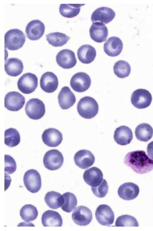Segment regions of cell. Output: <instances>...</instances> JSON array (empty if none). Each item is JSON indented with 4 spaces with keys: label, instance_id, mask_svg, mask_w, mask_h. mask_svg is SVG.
Returning <instances> with one entry per match:
<instances>
[{
    "label": "cell",
    "instance_id": "30",
    "mask_svg": "<svg viewBox=\"0 0 153 231\" xmlns=\"http://www.w3.org/2000/svg\"><path fill=\"white\" fill-rule=\"evenodd\" d=\"M84 4H61L59 12L63 16L72 18L77 15L80 12V7Z\"/></svg>",
    "mask_w": 153,
    "mask_h": 231
},
{
    "label": "cell",
    "instance_id": "9",
    "mask_svg": "<svg viewBox=\"0 0 153 231\" xmlns=\"http://www.w3.org/2000/svg\"><path fill=\"white\" fill-rule=\"evenodd\" d=\"M91 81L90 76L84 72H79L74 74L70 80V85L75 91L82 92L90 87Z\"/></svg>",
    "mask_w": 153,
    "mask_h": 231
},
{
    "label": "cell",
    "instance_id": "10",
    "mask_svg": "<svg viewBox=\"0 0 153 231\" xmlns=\"http://www.w3.org/2000/svg\"><path fill=\"white\" fill-rule=\"evenodd\" d=\"M25 103V97L18 92H10L5 97V107L10 111H19L23 107Z\"/></svg>",
    "mask_w": 153,
    "mask_h": 231
},
{
    "label": "cell",
    "instance_id": "7",
    "mask_svg": "<svg viewBox=\"0 0 153 231\" xmlns=\"http://www.w3.org/2000/svg\"><path fill=\"white\" fill-rule=\"evenodd\" d=\"M131 100L132 104L135 107L138 109H143L150 105L152 97L148 91L140 88L135 90L132 93Z\"/></svg>",
    "mask_w": 153,
    "mask_h": 231
},
{
    "label": "cell",
    "instance_id": "29",
    "mask_svg": "<svg viewBox=\"0 0 153 231\" xmlns=\"http://www.w3.org/2000/svg\"><path fill=\"white\" fill-rule=\"evenodd\" d=\"M135 133L137 139L142 141L147 142L152 137L153 129L149 124L142 123L136 127Z\"/></svg>",
    "mask_w": 153,
    "mask_h": 231
},
{
    "label": "cell",
    "instance_id": "35",
    "mask_svg": "<svg viewBox=\"0 0 153 231\" xmlns=\"http://www.w3.org/2000/svg\"><path fill=\"white\" fill-rule=\"evenodd\" d=\"M64 202L61 206L64 211L70 213L74 209L77 205V198L73 193L69 192L64 193L62 195Z\"/></svg>",
    "mask_w": 153,
    "mask_h": 231
},
{
    "label": "cell",
    "instance_id": "12",
    "mask_svg": "<svg viewBox=\"0 0 153 231\" xmlns=\"http://www.w3.org/2000/svg\"><path fill=\"white\" fill-rule=\"evenodd\" d=\"M72 218L76 224L81 226L88 225L92 219V214L91 210L83 206L77 207L72 213Z\"/></svg>",
    "mask_w": 153,
    "mask_h": 231
},
{
    "label": "cell",
    "instance_id": "21",
    "mask_svg": "<svg viewBox=\"0 0 153 231\" xmlns=\"http://www.w3.org/2000/svg\"><path fill=\"white\" fill-rule=\"evenodd\" d=\"M123 44L121 39L116 36L109 38L104 45V50L105 53L108 56H116L121 52Z\"/></svg>",
    "mask_w": 153,
    "mask_h": 231
},
{
    "label": "cell",
    "instance_id": "33",
    "mask_svg": "<svg viewBox=\"0 0 153 231\" xmlns=\"http://www.w3.org/2000/svg\"><path fill=\"white\" fill-rule=\"evenodd\" d=\"M20 142V136L16 129L10 128L4 132L5 144L10 147H13L18 145Z\"/></svg>",
    "mask_w": 153,
    "mask_h": 231
},
{
    "label": "cell",
    "instance_id": "17",
    "mask_svg": "<svg viewBox=\"0 0 153 231\" xmlns=\"http://www.w3.org/2000/svg\"><path fill=\"white\" fill-rule=\"evenodd\" d=\"M115 16V13L111 9L101 7L94 11L91 16V20L93 23L99 22L105 24L112 21Z\"/></svg>",
    "mask_w": 153,
    "mask_h": 231
},
{
    "label": "cell",
    "instance_id": "14",
    "mask_svg": "<svg viewBox=\"0 0 153 231\" xmlns=\"http://www.w3.org/2000/svg\"><path fill=\"white\" fill-rule=\"evenodd\" d=\"M45 28L44 23L40 20H32L28 23L25 28L27 36L32 40H38L43 35Z\"/></svg>",
    "mask_w": 153,
    "mask_h": 231
},
{
    "label": "cell",
    "instance_id": "22",
    "mask_svg": "<svg viewBox=\"0 0 153 231\" xmlns=\"http://www.w3.org/2000/svg\"><path fill=\"white\" fill-rule=\"evenodd\" d=\"M85 182L91 187L99 185L103 180V174L100 169L96 167H93L86 170L83 175Z\"/></svg>",
    "mask_w": 153,
    "mask_h": 231
},
{
    "label": "cell",
    "instance_id": "18",
    "mask_svg": "<svg viewBox=\"0 0 153 231\" xmlns=\"http://www.w3.org/2000/svg\"><path fill=\"white\" fill-rule=\"evenodd\" d=\"M58 84L57 76L52 72H46L41 77L40 87L46 92L51 93L54 92L57 88Z\"/></svg>",
    "mask_w": 153,
    "mask_h": 231
},
{
    "label": "cell",
    "instance_id": "32",
    "mask_svg": "<svg viewBox=\"0 0 153 231\" xmlns=\"http://www.w3.org/2000/svg\"><path fill=\"white\" fill-rule=\"evenodd\" d=\"M20 215L23 220L29 222L36 219L38 215V211L34 206L27 204L23 206L21 209Z\"/></svg>",
    "mask_w": 153,
    "mask_h": 231
},
{
    "label": "cell",
    "instance_id": "23",
    "mask_svg": "<svg viewBox=\"0 0 153 231\" xmlns=\"http://www.w3.org/2000/svg\"><path fill=\"white\" fill-rule=\"evenodd\" d=\"M58 100L61 108L66 110L73 106L76 101V98L70 88L65 86L60 91L58 96Z\"/></svg>",
    "mask_w": 153,
    "mask_h": 231
},
{
    "label": "cell",
    "instance_id": "27",
    "mask_svg": "<svg viewBox=\"0 0 153 231\" xmlns=\"http://www.w3.org/2000/svg\"><path fill=\"white\" fill-rule=\"evenodd\" d=\"M5 70L9 75L16 77L22 72L23 65L22 62L17 58H10L6 61L4 65Z\"/></svg>",
    "mask_w": 153,
    "mask_h": 231
},
{
    "label": "cell",
    "instance_id": "16",
    "mask_svg": "<svg viewBox=\"0 0 153 231\" xmlns=\"http://www.w3.org/2000/svg\"><path fill=\"white\" fill-rule=\"evenodd\" d=\"M42 137L44 143L51 147L57 146L61 143L63 140L61 132L59 130L53 128L45 130Z\"/></svg>",
    "mask_w": 153,
    "mask_h": 231
},
{
    "label": "cell",
    "instance_id": "31",
    "mask_svg": "<svg viewBox=\"0 0 153 231\" xmlns=\"http://www.w3.org/2000/svg\"><path fill=\"white\" fill-rule=\"evenodd\" d=\"M46 40L49 43L54 47H61L66 44L70 37L65 34L55 32L46 35Z\"/></svg>",
    "mask_w": 153,
    "mask_h": 231
},
{
    "label": "cell",
    "instance_id": "25",
    "mask_svg": "<svg viewBox=\"0 0 153 231\" xmlns=\"http://www.w3.org/2000/svg\"><path fill=\"white\" fill-rule=\"evenodd\" d=\"M42 222L44 227H61L62 219L57 212L48 210L44 212L42 217Z\"/></svg>",
    "mask_w": 153,
    "mask_h": 231
},
{
    "label": "cell",
    "instance_id": "1",
    "mask_svg": "<svg viewBox=\"0 0 153 231\" xmlns=\"http://www.w3.org/2000/svg\"><path fill=\"white\" fill-rule=\"evenodd\" d=\"M124 162L126 166L139 174L147 173L153 170V159L143 150L128 152L125 156Z\"/></svg>",
    "mask_w": 153,
    "mask_h": 231
},
{
    "label": "cell",
    "instance_id": "19",
    "mask_svg": "<svg viewBox=\"0 0 153 231\" xmlns=\"http://www.w3.org/2000/svg\"><path fill=\"white\" fill-rule=\"evenodd\" d=\"M139 186L132 182L125 183L122 184L118 189V194L122 199L130 200L135 198L139 195Z\"/></svg>",
    "mask_w": 153,
    "mask_h": 231
},
{
    "label": "cell",
    "instance_id": "4",
    "mask_svg": "<svg viewBox=\"0 0 153 231\" xmlns=\"http://www.w3.org/2000/svg\"><path fill=\"white\" fill-rule=\"evenodd\" d=\"M25 111L29 118L34 120H39L45 113V106L43 102L39 99L32 98L27 102Z\"/></svg>",
    "mask_w": 153,
    "mask_h": 231
},
{
    "label": "cell",
    "instance_id": "11",
    "mask_svg": "<svg viewBox=\"0 0 153 231\" xmlns=\"http://www.w3.org/2000/svg\"><path fill=\"white\" fill-rule=\"evenodd\" d=\"M95 215L99 223L103 226H110L114 222V212L110 207L106 204L99 206L96 210Z\"/></svg>",
    "mask_w": 153,
    "mask_h": 231
},
{
    "label": "cell",
    "instance_id": "37",
    "mask_svg": "<svg viewBox=\"0 0 153 231\" xmlns=\"http://www.w3.org/2000/svg\"><path fill=\"white\" fill-rule=\"evenodd\" d=\"M91 189L96 196L102 198L105 197L108 193V186L106 180L103 179L99 185L95 187H91Z\"/></svg>",
    "mask_w": 153,
    "mask_h": 231
},
{
    "label": "cell",
    "instance_id": "13",
    "mask_svg": "<svg viewBox=\"0 0 153 231\" xmlns=\"http://www.w3.org/2000/svg\"><path fill=\"white\" fill-rule=\"evenodd\" d=\"M58 65L64 69H70L74 67L77 62L74 53L68 49L59 51L56 56Z\"/></svg>",
    "mask_w": 153,
    "mask_h": 231
},
{
    "label": "cell",
    "instance_id": "28",
    "mask_svg": "<svg viewBox=\"0 0 153 231\" xmlns=\"http://www.w3.org/2000/svg\"><path fill=\"white\" fill-rule=\"evenodd\" d=\"M44 200L47 205L53 209H57L61 207L64 202L62 195L60 193L53 191L47 193Z\"/></svg>",
    "mask_w": 153,
    "mask_h": 231
},
{
    "label": "cell",
    "instance_id": "34",
    "mask_svg": "<svg viewBox=\"0 0 153 231\" xmlns=\"http://www.w3.org/2000/svg\"><path fill=\"white\" fill-rule=\"evenodd\" d=\"M114 74L118 77L123 78L128 77L131 71L130 64L127 62L120 60L117 62L113 67Z\"/></svg>",
    "mask_w": 153,
    "mask_h": 231
},
{
    "label": "cell",
    "instance_id": "24",
    "mask_svg": "<svg viewBox=\"0 0 153 231\" xmlns=\"http://www.w3.org/2000/svg\"><path fill=\"white\" fill-rule=\"evenodd\" d=\"M133 137L131 129L125 126L117 127L114 132V139L120 145L124 146L129 144L132 140Z\"/></svg>",
    "mask_w": 153,
    "mask_h": 231
},
{
    "label": "cell",
    "instance_id": "38",
    "mask_svg": "<svg viewBox=\"0 0 153 231\" xmlns=\"http://www.w3.org/2000/svg\"><path fill=\"white\" fill-rule=\"evenodd\" d=\"M5 174H11L14 173L16 169V162L11 156L5 154Z\"/></svg>",
    "mask_w": 153,
    "mask_h": 231
},
{
    "label": "cell",
    "instance_id": "3",
    "mask_svg": "<svg viewBox=\"0 0 153 231\" xmlns=\"http://www.w3.org/2000/svg\"><path fill=\"white\" fill-rule=\"evenodd\" d=\"M25 41V36L21 30L17 29L8 31L4 36L5 48L11 51L22 48Z\"/></svg>",
    "mask_w": 153,
    "mask_h": 231
},
{
    "label": "cell",
    "instance_id": "5",
    "mask_svg": "<svg viewBox=\"0 0 153 231\" xmlns=\"http://www.w3.org/2000/svg\"><path fill=\"white\" fill-rule=\"evenodd\" d=\"M45 167L48 170H57L62 166L64 157L62 153L58 150L51 149L45 154L43 159Z\"/></svg>",
    "mask_w": 153,
    "mask_h": 231
},
{
    "label": "cell",
    "instance_id": "36",
    "mask_svg": "<svg viewBox=\"0 0 153 231\" xmlns=\"http://www.w3.org/2000/svg\"><path fill=\"white\" fill-rule=\"evenodd\" d=\"M115 225L116 227H138L139 224L134 217L130 215H121L117 218Z\"/></svg>",
    "mask_w": 153,
    "mask_h": 231
},
{
    "label": "cell",
    "instance_id": "39",
    "mask_svg": "<svg viewBox=\"0 0 153 231\" xmlns=\"http://www.w3.org/2000/svg\"><path fill=\"white\" fill-rule=\"evenodd\" d=\"M147 151L149 156L153 159V141H151L148 144Z\"/></svg>",
    "mask_w": 153,
    "mask_h": 231
},
{
    "label": "cell",
    "instance_id": "2",
    "mask_svg": "<svg viewBox=\"0 0 153 231\" xmlns=\"http://www.w3.org/2000/svg\"><path fill=\"white\" fill-rule=\"evenodd\" d=\"M77 109L79 114L82 117L90 119L97 114L99 106L96 100L89 96L81 98L78 103Z\"/></svg>",
    "mask_w": 153,
    "mask_h": 231
},
{
    "label": "cell",
    "instance_id": "20",
    "mask_svg": "<svg viewBox=\"0 0 153 231\" xmlns=\"http://www.w3.org/2000/svg\"><path fill=\"white\" fill-rule=\"evenodd\" d=\"M89 33L91 39L98 43L105 41L108 34V28L105 24L99 22L93 23Z\"/></svg>",
    "mask_w": 153,
    "mask_h": 231
},
{
    "label": "cell",
    "instance_id": "15",
    "mask_svg": "<svg viewBox=\"0 0 153 231\" xmlns=\"http://www.w3.org/2000/svg\"><path fill=\"white\" fill-rule=\"evenodd\" d=\"M74 160L76 166L81 169H85L93 164L95 158L90 151L83 149L80 150L75 153Z\"/></svg>",
    "mask_w": 153,
    "mask_h": 231
},
{
    "label": "cell",
    "instance_id": "8",
    "mask_svg": "<svg viewBox=\"0 0 153 231\" xmlns=\"http://www.w3.org/2000/svg\"><path fill=\"white\" fill-rule=\"evenodd\" d=\"M17 87L20 91L29 94L35 91L38 85V78L34 74L27 73L23 74L19 79Z\"/></svg>",
    "mask_w": 153,
    "mask_h": 231
},
{
    "label": "cell",
    "instance_id": "6",
    "mask_svg": "<svg viewBox=\"0 0 153 231\" xmlns=\"http://www.w3.org/2000/svg\"><path fill=\"white\" fill-rule=\"evenodd\" d=\"M23 182L27 189L32 193L37 192L41 189V177L36 170L30 169L27 171L24 175Z\"/></svg>",
    "mask_w": 153,
    "mask_h": 231
},
{
    "label": "cell",
    "instance_id": "26",
    "mask_svg": "<svg viewBox=\"0 0 153 231\" xmlns=\"http://www.w3.org/2000/svg\"><path fill=\"white\" fill-rule=\"evenodd\" d=\"M78 58L82 63L89 64L94 60L96 55V52L95 48L89 45H82L78 49L77 51Z\"/></svg>",
    "mask_w": 153,
    "mask_h": 231
}]
</instances>
